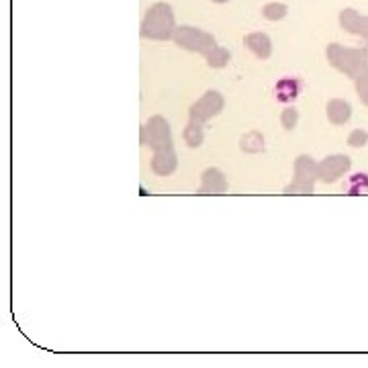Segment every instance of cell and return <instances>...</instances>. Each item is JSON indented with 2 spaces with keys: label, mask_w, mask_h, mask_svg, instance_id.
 I'll return each instance as SVG.
<instances>
[{
  "label": "cell",
  "mask_w": 368,
  "mask_h": 368,
  "mask_svg": "<svg viewBox=\"0 0 368 368\" xmlns=\"http://www.w3.org/2000/svg\"><path fill=\"white\" fill-rule=\"evenodd\" d=\"M278 103H293L301 94V80L299 78H282L274 86Z\"/></svg>",
  "instance_id": "cell-12"
},
{
  "label": "cell",
  "mask_w": 368,
  "mask_h": 368,
  "mask_svg": "<svg viewBox=\"0 0 368 368\" xmlns=\"http://www.w3.org/2000/svg\"><path fill=\"white\" fill-rule=\"evenodd\" d=\"M142 35L148 39H170L174 37V14L168 4H154L144 23H142Z\"/></svg>",
  "instance_id": "cell-2"
},
{
  "label": "cell",
  "mask_w": 368,
  "mask_h": 368,
  "mask_svg": "<svg viewBox=\"0 0 368 368\" xmlns=\"http://www.w3.org/2000/svg\"><path fill=\"white\" fill-rule=\"evenodd\" d=\"M215 2H225V0H215Z\"/></svg>",
  "instance_id": "cell-22"
},
{
  "label": "cell",
  "mask_w": 368,
  "mask_h": 368,
  "mask_svg": "<svg viewBox=\"0 0 368 368\" xmlns=\"http://www.w3.org/2000/svg\"><path fill=\"white\" fill-rule=\"evenodd\" d=\"M246 45H248V49H250L256 57H260V60H268L270 53H272V43H270L268 35H264V33H252V35H248V37H246Z\"/></svg>",
  "instance_id": "cell-13"
},
{
  "label": "cell",
  "mask_w": 368,
  "mask_h": 368,
  "mask_svg": "<svg viewBox=\"0 0 368 368\" xmlns=\"http://www.w3.org/2000/svg\"><path fill=\"white\" fill-rule=\"evenodd\" d=\"M368 144V131L367 129H354L348 135V146L352 148H365Z\"/></svg>",
  "instance_id": "cell-20"
},
{
  "label": "cell",
  "mask_w": 368,
  "mask_h": 368,
  "mask_svg": "<svg viewBox=\"0 0 368 368\" xmlns=\"http://www.w3.org/2000/svg\"><path fill=\"white\" fill-rule=\"evenodd\" d=\"M317 164L311 156H299L295 160V176L293 183L287 184L282 194H311L315 190L317 176Z\"/></svg>",
  "instance_id": "cell-4"
},
{
  "label": "cell",
  "mask_w": 368,
  "mask_h": 368,
  "mask_svg": "<svg viewBox=\"0 0 368 368\" xmlns=\"http://www.w3.org/2000/svg\"><path fill=\"white\" fill-rule=\"evenodd\" d=\"M280 123H282V127L285 129H295L297 127V123H299V113H297V109H293V107H289V109H285L282 111V115H280Z\"/></svg>",
  "instance_id": "cell-18"
},
{
  "label": "cell",
  "mask_w": 368,
  "mask_h": 368,
  "mask_svg": "<svg viewBox=\"0 0 368 368\" xmlns=\"http://www.w3.org/2000/svg\"><path fill=\"white\" fill-rule=\"evenodd\" d=\"M356 82V94L360 96V101H363V105H367L368 107V68L354 80Z\"/></svg>",
  "instance_id": "cell-19"
},
{
  "label": "cell",
  "mask_w": 368,
  "mask_h": 368,
  "mask_svg": "<svg viewBox=\"0 0 368 368\" xmlns=\"http://www.w3.org/2000/svg\"><path fill=\"white\" fill-rule=\"evenodd\" d=\"M140 144L158 152V150H166V148H174L172 144V129H170V123L160 117V115H154L150 117L142 131H140Z\"/></svg>",
  "instance_id": "cell-3"
},
{
  "label": "cell",
  "mask_w": 368,
  "mask_h": 368,
  "mask_svg": "<svg viewBox=\"0 0 368 368\" xmlns=\"http://www.w3.org/2000/svg\"><path fill=\"white\" fill-rule=\"evenodd\" d=\"M198 194H225L227 192V179L219 168H207L200 176Z\"/></svg>",
  "instance_id": "cell-9"
},
{
  "label": "cell",
  "mask_w": 368,
  "mask_h": 368,
  "mask_svg": "<svg viewBox=\"0 0 368 368\" xmlns=\"http://www.w3.org/2000/svg\"><path fill=\"white\" fill-rule=\"evenodd\" d=\"M183 137H184V144H186L188 148H200V146H202V142H205L202 123H198V121H192V119H190V121L186 123V127H184Z\"/></svg>",
  "instance_id": "cell-14"
},
{
  "label": "cell",
  "mask_w": 368,
  "mask_h": 368,
  "mask_svg": "<svg viewBox=\"0 0 368 368\" xmlns=\"http://www.w3.org/2000/svg\"><path fill=\"white\" fill-rule=\"evenodd\" d=\"M225 107V98L217 92V90H207L188 111L190 119L192 121H198V123H207L209 119L217 117Z\"/></svg>",
  "instance_id": "cell-6"
},
{
  "label": "cell",
  "mask_w": 368,
  "mask_h": 368,
  "mask_svg": "<svg viewBox=\"0 0 368 368\" xmlns=\"http://www.w3.org/2000/svg\"><path fill=\"white\" fill-rule=\"evenodd\" d=\"M344 190L346 194L354 196V194H367L368 192V174L365 172H358L354 176H350L346 184H344Z\"/></svg>",
  "instance_id": "cell-16"
},
{
  "label": "cell",
  "mask_w": 368,
  "mask_h": 368,
  "mask_svg": "<svg viewBox=\"0 0 368 368\" xmlns=\"http://www.w3.org/2000/svg\"><path fill=\"white\" fill-rule=\"evenodd\" d=\"M239 148L248 154H260V152H264V135L258 131H250L241 137Z\"/></svg>",
  "instance_id": "cell-15"
},
{
  "label": "cell",
  "mask_w": 368,
  "mask_h": 368,
  "mask_svg": "<svg viewBox=\"0 0 368 368\" xmlns=\"http://www.w3.org/2000/svg\"><path fill=\"white\" fill-rule=\"evenodd\" d=\"M287 14V6L285 4H266L264 6V16L270 21H278Z\"/></svg>",
  "instance_id": "cell-21"
},
{
  "label": "cell",
  "mask_w": 368,
  "mask_h": 368,
  "mask_svg": "<svg viewBox=\"0 0 368 368\" xmlns=\"http://www.w3.org/2000/svg\"><path fill=\"white\" fill-rule=\"evenodd\" d=\"M174 41L176 45H181L188 51H196V53H202L207 55L213 47H217L213 35L200 31V29H192V27H181L174 31Z\"/></svg>",
  "instance_id": "cell-5"
},
{
  "label": "cell",
  "mask_w": 368,
  "mask_h": 368,
  "mask_svg": "<svg viewBox=\"0 0 368 368\" xmlns=\"http://www.w3.org/2000/svg\"><path fill=\"white\" fill-rule=\"evenodd\" d=\"M205 57H207V64H209L211 68H223V66L229 62L231 53H229L225 47H219V45H217V47H213Z\"/></svg>",
  "instance_id": "cell-17"
},
{
  "label": "cell",
  "mask_w": 368,
  "mask_h": 368,
  "mask_svg": "<svg viewBox=\"0 0 368 368\" xmlns=\"http://www.w3.org/2000/svg\"><path fill=\"white\" fill-rule=\"evenodd\" d=\"M150 166H152L154 174H158V176H170V174H174L176 168H179V156H176L174 148H166V150L154 152Z\"/></svg>",
  "instance_id": "cell-8"
},
{
  "label": "cell",
  "mask_w": 368,
  "mask_h": 368,
  "mask_svg": "<svg viewBox=\"0 0 368 368\" xmlns=\"http://www.w3.org/2000/svg\"><path fill=\"white\" fill-rule=\"evenodd\" d=\"M328 62L344 72L348 78L356 80L368 68V45L365 47H344L340 43H332L328 47Z\"/></svg>",
  "instance_id": "cell-1"
},
{
  "label": "cell",
  "mask_w": 368,
  "mask_h": 368,
  "mask_svg": "<svg viewBox=\"0 0 368 368\" xmlns=\"http://www.w3.org/2000/svg\"><path fill=\"white\" fill-rule=\"evenodd\" d=\"M350 168H352V160L346 154H334V156L324 158L317 164V176L321 183L334 184L342 176H346L350 172Z\"/></svg>",
  "instance_id": "cell-7"
},
{
  "label": "cell",
  "mask_w": 368,
  "mask_h": 368,
  "mask_svg": "<svg viewBox=\"0 0 368 368\" xmlns=\"http://www.w3.org/2000/svg\"><path fill=\"white\" fill-rule=\"evenodd\" d=\"M340 23H342V27H344L346 31L356 33V35H363V37L367 39L368 45V16H360L356 10L346 8V10H342V14H340Z\"/></svg>",
  "instance_id": "cell-11"
},
{
  "label": "cell",
  "mask_w": 368,
  "mask_h": 368,
  "mask_svg": "<svg viewBox=\"0 0 368 368\" xmlns=\"http://www.w3.org/2000/svg\"><path fill=\"white\" fill-rule=\"evenodd\" d=\"M326 113L332 125H346L352 117V105L342 98H332L328 101Z\"/></svg>",
  "instance_id": "cell-10"
}]
</instances>
